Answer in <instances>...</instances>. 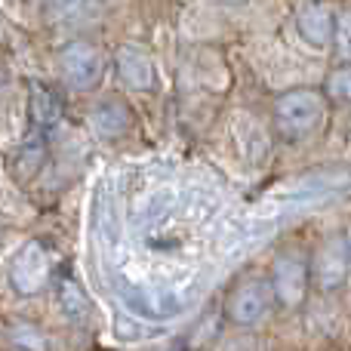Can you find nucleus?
Returning a JSON list of instances; mask_svg holds the SVG:
<instances>
[{"mask_svg":"<svg viewBox=\"0 0 351 351\" xmlns=\"http://www.w3.org/2000/svg\"><path fill=\"white\" fill-rule=\"evenodd\" d=\"M336 25H339V12L327 0H305L296 10V34L315 49L333 47Z\"/></svg>","mask_w":351,"mask_h":351,"instance_id":"nucleus-7","label":"nucleus"},{"mask_svg":"<svg viewBox=\"0 0 351 351\" xmlns=\"http://www.w3.org/2000/svg\"><path fill=\"white\" fill-rule=\"evenodd\" d=\"M327 96L339 105H351V65H342L336 71H330L327 84H324Z\"/></svg>","mask_w":351,"mask_h":351,"instance_id":"nucleus-14","label":"nucleus"},{"mask_svg":"<svg viewBox=\"0 0 351 351\" xmlns=\"http://www.w3.org/2000/svg\"><path fill=\"white\" fill-rule=\"evenodd\" d=\"M114 68H117V77L127 90L136 93H152L158 86V68H154L152 56L145 49L133 47V43H123L117 47L114 53Z\"/></svg>","mask_w":351,"mask_h":351,"instance_id":"nucleus-8","label":"nucleus"},{"mask_svg":"<svg viewBox=\"0 0 351 351\" xmlns=\"http://www.w3.org/2000/svg\"><path fill=\"white\" fill-rule=\"evenodd\" d=\"M59 74H62V84L74 93H90L99 86L105 74V59L99 53L96 43L90 40H71L59 49Z\"/></svg>","mask_w":351,"mask_h":351,"instance_id":"nucleus-3","label":"nucleus"},{"mask_svg":"<svg viewBox=\"0 0 351 351\" xmlns=\"http://www.w3.org/2000/svg\"><path fill=\"white\" fill-rule=\"evenodd\" d=\"M105 12V0H43V19L49 25H90Z\"/></svg>","mask_w":351,"mask_h":351,"instance_id":"nucleus-9","label":"nucleus"},{"mask_svg":"<svg viewBox=\"0 0 351 351\" xmlns=\"http://www.w3.org/2000/svg\"><path fill=\"white\" fill-rule=\"evenodd\" d=\"M351 271V256L346 247V234L339 237H327L321 247L311 256V280H315L321 290H339L348 280Z\"/></svg>","mask_w":351,"mask_h":351,"instance_id":"nucleus-6","label":"nucleus"},{"mask_svg":"<svg viewBox=\"0 0 351 351\" xmlns=\"http://www.w3.org/2000/svg\"><path fill=\"white\" fill-rule=\"evenodd\" d=\"M6 342L16 351H43L47 348L43 333L37 327H31V324H10V327H6Z\"/></svg>","mask_w":351,"mask_h":351,"instance_id":"nucleus-12","label":"nucleus"},{"mask_svg":"<svg viewBox=\"0 0 351 351\" xmlns=\"http://www.w3.org/2000/svg\"><path fill=\"white\" fill-rule=\"evenodd\" d=\"M59 302H62V308H65V315L74 317V321H84L86 311H90V299H86L84 290H80L77 284H71V280H65V284L59 287Z\"/></svg>","mask_w":351,"mask_h":351,"instance_id":"nucleus-13","label":"nucleus"},{"mask_svg":"<svg viewBox=\"0 0 351 351\" xmlns=\"http://www.w3.org/2000/svg\"><path fill=\"white\" fill-rule=\"evenodd\" d=\"M90 123L102 139H117V136H127L133 130V108L121 99H102L93 105Z\"/></svg>","mask_w":351,"mask_h":351,"instance_id":"nucleus-10","label":"nucleus"},{"mask_svg":"<svg viewBox=\"0 0 351 351\" xmlns=\"http://www.w3.org/2000/svg\"><path fill=\"white\" fill-rule=\"evenodd\" d=\"M346 247H348V256H351V228L346 231Z\"/></svg>","mask_w":351,"mask_h":351,"instance_id":"nucleus-16","label":"nucleus"},{"mask_svg":"<svg viewBox=\"0 0 351 351\" xmlns=\"http://www.w3.org/2000/svg\"><path fill=\"white\" fill-rule=\"evenodd\" d=\"M31 121H34L37 136H47L56 127V121H59V102L40 84H31Z\"/></svg>","mask_w":351,"mask_h":351,"instance_id":"nucleus-11","label":"nucleus"},{"mask_svg":"<svg viewBox=\"0 0 351 351\" xmlns=\"http://www.w3.org/2000/svg\"><path fill=\"white\" fill-rule=\"evenodd\" d=\"M333 49H336V59H339V62H351V10H342L339 12V25H336Z\"/></svg>","mask_w":351,"mask_h":351,"instance_id":"nucleus-15","label":"nucleus"},{"mask_svg":"<svg viewBox=\"0 0 351 351\" xmlns=\"http://www.w3.org/2000/svg\"><path fill=\"white\" fill-rule=\"evenodd\" d=\"M219 3H231V6H237V3H247V0H219Z\"/></svg>","mask_w":351,"mask_h":351,"instance_id":"nucleus-17","label":"nucleus"},{"mask_svg":"<svg viewBox=\"0 0 351 351\" xmlns=\"http://www.w3.org/2000/svg\"><path fill=\"white\" fill-rule=\"evenodd\" d=\"M49 278H53V250L37 237L25 241L6 268V280H10L12 293L25 299L37 296L49 287Z\"/></svg>","mask_w":351,"mask_h":351,"instance_id":"nucleus-2","label":"nucleus"},{"mask_svg":"<svg viewBox=\"0 0 351 351\" xmlns=\"http://www.w3.org/2000/svg\"><path fill=\"white\" fill-rule=\"evenodd\" d=\"M274 127L284 139H305L311 136L327 117V99L324 93L311 90V86H299V90H287L278 96L271 108Z\"/></svg>","mask_w":351,"mask_h":351,"instance_id":"nucleus-1","label":"nucleus"},{"mask_svg":"<svg viewBox=\"0 0 351 351\" xmlns=\"http://www.w3.org/2000/svg\"><path fill=\"white\" fill-rule=\"evenodd\" d=\"M271 299L274 293L268 278H243L225 296V317L234 327H256L271 311Z\"/></svg>","mask_w":351,"mask_h":351,"instance_id":"nucleus-5","label":"nucleus"},{"mask_svg":"<svg viewBox=\"0 0 351 351\" xmlns=\"http://www.w3.org/2000/svg\"><path fill=\"white\" fill-rule=\"evenodd\" d=\"M268 280H271L274 302L284 305V308H299L305 302V296H308V287L315 284L311 280V259H305L296 250L274 256Z\"/></svg>","mask_w":351,"mask_h":351,"instance_id":"nucleus-4","label":"nucleus"}]
</instances>
